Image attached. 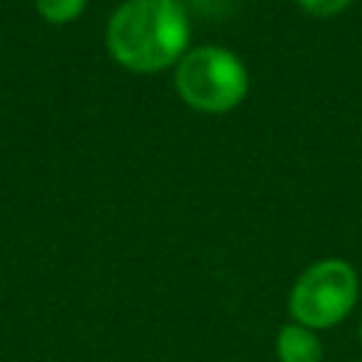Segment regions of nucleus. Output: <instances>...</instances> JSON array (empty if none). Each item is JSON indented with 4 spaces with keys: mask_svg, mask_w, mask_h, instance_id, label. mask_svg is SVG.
<instances>
[{
    "mask_svg": "<svg viewBox=\"0 0 362 362\" xmlns=\"http://www.w3.org/2000/svg\"><path fill=\"white\" fill-rule=\"evenodd\" d=\"M356 294L359 280L354 266L337 257H325L297 277L288 294V311L294 322L305 328H331L342 317H348Z\"/></svg>",
    "mask_w": 362,
    "mask_h": 362,
    "instance_id": "obj_3",
    "label": "nucleus"
},
{
    "mask_svg": "<svg viewBox=\"0 0 362 362\" xmlns=\"http://www.w3.org/2000/svg\"><path fill=\"white\" fill-rule=\"evenodd\" d=\"M359 337H362V328H359Z\"/></svg>",
    "mask_w": 362,
    "mask_h": 362,
    "instance_id": "obj_7",
    "label": "nucleus"
},
{
    "mask_svg": "<svg viewBox=\"0 0 362 362\" xmlns=\"http://www.w3.org/2000/svg\"><path fill=\"white\" fill-rule=\"evenodd\" d=\"M277 359L280 362H320L322 342L311 328L300 322H286L277 331Z\"/></svg>",
    "mask_w": 362,
    "mask_h": 362,
    "instance_id": "obj_4",
    "label": "nucleus"
},
{
    "mask_svg": "<svg viewBox=\"0 0 362 362\" xmlns=\"http://www.w3.org/2000/svg\"><path fill=\"white\" fill-rule=\"evenodd\" d=\"M297 3L311 17H334L351 6V0H297Z\"/></svg>",
    "mask_w": 362,
    "mask_h": 362,
    "instance_id": "obj_6",
    "label": "nucleus"
},
{
    "mask_svg": "<svg viewBox=\"0 0 362 362\" xmlns=\"http://www.w3.org/2000/svg\"><path fill=\"white\" fill-rule=\"evenodd\" d=\"M189 20L178 0H127L107 23L110 57L136 74H153L187 54Z\"/></svg>",
    "mask_w": 362,
    "mask_h": 362,
    "instance_id": "obj_1",
    "label": "nucleus"
},
{
    "mask_svg": "<svg viewBox=\"0 0 362 362\" xmlns=\"http://www.w3.org/2000/svg\"><path fill=\"white\" fill-rule=\"evenodd\" d=\"M175 90L192 110L226 113L243 102L249 90V74L232 51L201 45L178 59Z\"/></svg>",
    "mask_w": 362,
    "mask_h": 362,
    "instance_id": "obj_2",
    "label": "nucleus"
},
{
    "mask_svg": "<svg viewBox=\"0 0 362 362\" xmlns=\"http://www.w3.org/2000/svg\"><path fill=\"white\" fill-rule=\"evenodd\" d=\"M34 3H37V11L45 23L62 25V23L76 20L88 0H34Z\"/></svg>",
    "mask_w": 362,
    "mask_h": 362,
    "instance_id": "obj_5",
    "label": "nucleus"
}]
</instances>
